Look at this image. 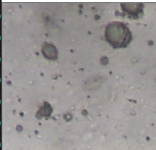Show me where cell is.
Listing matches in <instances>:
<instances>
[{
    "instance_id": "6da1fadb",
    "label": "cell",
    "mask_w": 156,
    "mask_h": 150,
    "mask_svg": "<svg viewBox=\"0 0 156 150\" xmlns=\"http://www.w3.org/2000/svg\"><path fill=\"white\" fill-rule=\"evenodd\" d=\"M106 37L112 45L120 47L126 45L129 41L130 34L123 24L112 23L106 27Z\"/></svg>"
},
{
    "instance_id": "7a4b0ae2",
    "label": "cell",
    "mask_w": 156,
    "mask_h": 150,
    "mask_svg": "<svg viewBox=\"0 0 156 150\" xmlns=\"http://www.w3.org/2000/svg\"><path fill=\"white\" fill-rule=\"evenodd\" d=\"M43 54H45V57L48 58H51V59H54L57 57V52H56V49L52 45L50 44H45L43 46Z\"/></svg>"
}]
</instances>
